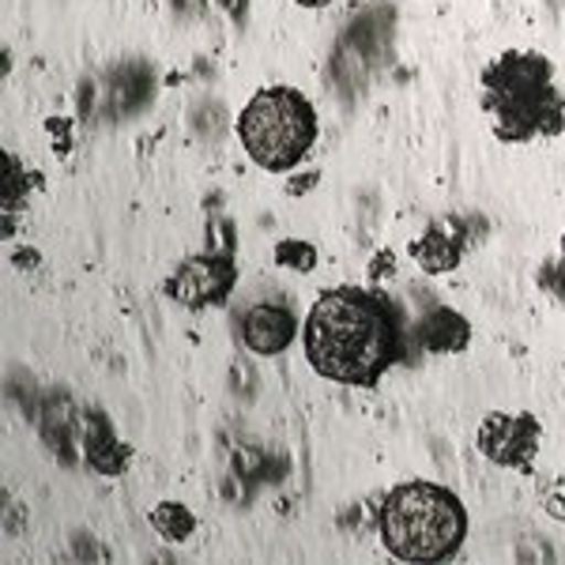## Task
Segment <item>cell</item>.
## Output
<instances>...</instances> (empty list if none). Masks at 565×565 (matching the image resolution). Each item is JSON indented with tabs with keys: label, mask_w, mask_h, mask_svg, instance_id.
Returning a JSON list of instances; mask_svg holds the SVG:
<instances>
[{
	"label": "cell",
	"mask_w": 565,
	"mask_h": 565,
	"mask_svg": "<svg viewBox=\"0 0 565 565\" xmlns=\"http://www.w3.org/2000/svg\"><path fill=\"white\" fill-rule=\"evenodd\" d=\"M306 359L335 385H377L404 354V324L381 290L332 287L313 302L302 328Z\"/></svg>",
	"instance_id": "obj_1"
},
{
	"label": "cell",
	"mask_w": 565,
	"mask_h": 565,
	"mask_svg": "<svg viewBox=\"0 0 565 565\" xmlns=\"http://www.w3.org/2000/svg\"><path fill=\"white\" fill-rule=\"evenodd\" d=\"M482 109L505 143L558 136L565 125V98L554 84V68L535 50H505L482 68Z\"/></svg>",
	"instance_id": "obj_2"
},
{
	"label": "cell",
	"mask_w": 565,
	"mask_h": 565,
	"mask_svg": "<svg viewBox=\"0 0 565 565\" xmlns=\"http://www.w3.org/2000/svg\"><path fill=\"white\" fill-rule=\"evenodd\" d=\"M377 532L399 562H449L468 540V513L437 482H404L381 501Z\"/></svg>",
	"instance_id": "obj_3"
},
{
	"label": "cell",
	"mask_w": 565,
	"mask_h": 565,
	"mask_svg": "<svg viewBox=\"0 0 565 565\" xmlns=\"http://www.w3.org/2000/svg\"><path fill=\"white\" fill-rule=\"evenodd\" d=\"M317 109L295 87H264L245 103L238 140L245 154L268 174H290L317 143Z\"/></svg>",
	"instance_id": "obj_4"
},
{
	"label": "cell",
	"mask_w": 565,
	"mask_h": 565,
	"mask_svg": "<svg viewBox=\"0 0 565 565\" xmlns=\"http://www.w3.org/2000/svg\"><path fill=\"white\" fill-rule=\"evenodd\" d=\"M234 279H238V268L231 253H204V257L181 260V268L167 279V295L189 309H207L226 302Z\"/></svg>",
	"instance_id": "obj_5"
},
{
	"label": "cell",
	"mask_w": 565,
	"mask_h": 565,
	"mask_svg": "<svg viewBox=\"0 0 565 565\" xmlns=\"http://www.w3.org/2000/svg\"><path fill=\"white\" fill-rule=\"evenodd\" d=\"M540 437L543 430L532 415H490L479 426V449L490 463L524 471L540 452Z\"/></svg>",
	"instance_id": "obj_6"
},
{
	"label": "cell",
	"mask_w": 565,
	"mask_h": 565,
	"mask_svg": "<svg viewBox=\"0 0 565 565\" xmlns=\"http://www.w3.org/2000/svg\"><path fill=\"white\" fill-rule=\"evenodd\" d=\"M295 313H290L287 306H276V302H260L253 309H245L242 317V340L245 348L253 354H264V359H271V354L287 351L290 340H295Z\"/></svg>",
	"instance_id": "obj_7"
},
{
	"label": "cell",
	"mask_w": 565,
	"mask_h": 565,
	"mask_svg": "<svg viewBox=\"0 0 565 565\" xmlns=\"http://www.w3.org/2000/svg\"><path fill=\"white\" fill-rule=\"evenodd\" d=\"M460 253H463V242L452 238L441 226H430L423 238L412 242V257L423 264L426 271H452L460 264Z\"/></svg>",
	"instance_id": "obj_8"
},
{
	"label": "cell",
	"mask_w": 565,
	"mask_h": 565,
	"mask_svg": "<svg viewBox=\"0 0 565 565\" xmlns=\"http://www.w3.org/2000/svg\"><path fill=\"white\" fill-rule=\"evenodd\" d=\"M418 340L430 351H457L463 348V340H468V324H463L452 309H434V313L423 317V324H418Z\"/></svg>",
	"instance_id": "obj_9"
},
{
	"label": "cell",
	"mask_w": 565,
	"mask_h": 565,
	"mask_svg": "<svg viewBox=\"0 0 565 565\" xmlns=\"http://www.w3.org/2000/svg\"><path fill=\"white\" fill-rule=\"evenodd\" d=\"M151 524L159 527V535H167V540L181 543V540H189V535H193L196 516L189 513V509L181 505V501H162V505L151 513Z\"/></svg>",
	"instance_id": "obj_10"
},
{
	"label": "cell",
	"mask_w": 565,
	"mask_h": 565,
	"mask_svg": "<svg viewBox=\"0 0 565 565\" xmlns=\"http://www.w3.org/2000/svg\"><path fill=\"white\" fill-rule=\"evenodd\" d=\"M276 260L282 264V268L309 271L317 264V249L309 242H279L276 245Z\"/></svg>",
	"instance_id": "obj_11"
},
{
	"label": "cell",
	"mask_w": 565,
	"mask_h": 565,
	"mask_svg": "<svg viewBox=\"0 0 565 565\" xmlns=\"http://www.w3.org/2000/svg\"><path fill=\"white\" fill-rule=\"evenodd\" d=\"M540 287L546 290V295L565 298V257H562V260H546V264H543Z\"/></svg>",
	"instance_id": "obj_12"
},
{
	"label": "cell",
	"mask_w": 565,
	"mask_h": 565,
	"mask_svg": "<svg viewBox=\"0 0 565 565\" xmlns=\"http://www.w3.org/2000/svg\"><path fill=\"white\" fill-rule=\"evenodd\" d=\"M295 4H302V8H324V4H332V0H295Z\"/></svg>",
	"instance_id": "obj_13"
},
{
	"label": "cell",
	"mask_w": 565,
	"mask_h": 565,
	"mask_svg": "<svg viewBox=\"0 0 565 565\" xmlns=\"http://www.w3.org/2000/svg\"><path fill=\"white\" fill-rule=\"evenodd\" d=\"M562 257H565V234H562Z\"/></svg>",
	"instance_id": "obj_14"
}]
</instances>
